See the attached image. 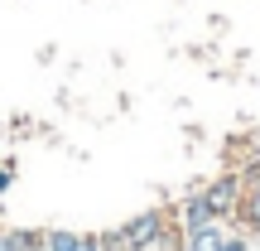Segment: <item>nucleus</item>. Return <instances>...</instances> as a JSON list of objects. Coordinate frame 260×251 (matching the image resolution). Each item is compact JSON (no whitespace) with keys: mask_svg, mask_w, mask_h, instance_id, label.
Returning a JSON list of instances; mask_svg holds the SVG:
<instances>
[{"mask_svg":"<svg viewBox=\"0 0 260 251\" xmlns=\"http://www.w3.org/2000/svg\"><path fill=\"white\" fill-rule=\"evenodd\" d=\"M77 251H102V232H77Z\"/></svg>","mask_w":260,"mask_h":251,"instance_id":"8","label":"nucleus"},{"mask_svg":"<svg viewBox=\"0 0 260 251\" xmlns=\"http://www.w3.org/2000/svg\"><path fill=\"white\" fill-rule=\"evenodd\" d=\"M169 217H174V208H140L130 222H121L125 246L130 251H154L159 237H164V227H169Z\"/></svg>","mask_w":260,"mask_h":251,"instance_id":"1","label":"nucleus"},{"mask_svg":"<svg viewBox=\"0 0 260 251\" xmlns=\"http://www.w3.org/2000/svg\"><path fill=\"white\" fill-rule=\"evenodd\" d=\"M226 222H203V227H183V251H222L226 246Z\"/></svg>","mask_w":260,"mask_h":251,"instance_id":"3","label":"nucleus"},{"mask_svg":"<svg viewBox=\"0 0 260 251\" xmlns=\"http://www.w3.org/2000/svg\"><path fill=\"white\" fill-rule=\"evenodd\" d=\"M102 251H130V246H125V232H121V227L102 232Z\"/></svg>","mask_w":260,"mask_h":251,"instance_id":"7","label":"nucleus"},{"mask_svg":"<svg viewBox=\"0 0 260 251\" xmlns=\"http://www.w3.org/2000/svg\"><path fill=\"white\" fill-rule=\"evenodd\" d=\"M154 251H159V246H154Z\"/></svg>","mask_w":260,"mask_h":251,"instance_id":"11","label":"nucleus"},{"mask_svg":"<svg viewBox=\"0 0 260 251\" xmlns=\"http://www.w3.org/2000/svg\"><path fill=\"white\" fill-rule=\"evenodd\" d=\"M10 184H15V164H0V193H10Z\"/></svg>","mask_w":260,"mask_h":251,"instance_id":"9","label":"nucleus"},{"mask_svg":"<svg viewBox=\"0 0 260 251\" xmlns=\"http://www.w3.org/2000/svg\"><path fill=\"white\" fill-rule=\"evenodd\" d=\"M241 232H260V193H241V208L232 217Z\"/></svg>","mask_w":260,"mask_h":251,"instance_id":"5","label":"nucleus"},{"mask_svg":"<svg viewBox=\"0 0 260 251\" xmlns=\"http://www.w3.org/2000/svg\"><path fill=\"white\" fill-rule=\"evenodd\" d=\"M203 222H217V217H212L207 193H203V188H193V193L178 203V227H203Z\"/></svg>","mask_w":260,"mask_h":251,"instance_id":"4","label":"nucleus"},{"mask_svg":"<svg viewBox=\"0 0 260 251\" xmlns=\"http://www.w3.org/2000/svg\"><path fill=\"white\" fill-rule=\"evenodd\" d=\"M203 193H207V203H212V217H217V222H232L236 208H241V193H246L241 169H222L212 184H203Z\"/></svg>","mask_w":260,"mask_h":251,"instance_id":"2","label":"nucleus"},{"mask_svg":"<svg viewBox=\"0 0 260 251\" xmlns=\"http://www.w3.org/2000/svg\"><path fill=\"white\" fill-rule=\"evenodd\" d=\"M0 251H10V242H5V232H0Z\"/></svg>","mask_w":260,"mask_h":251,"instance_id":"10","label":"nucleus"},{"mask_svg":"<svg viewBox=\"0 0 260 251\" xmlns=\"http://www.w3.org/2000/svg\"><path fill=\"white\" fill-rule=\"evenodd\" d=\"M241 184H246V193H260V159H251L241 169Z\"/></svg>","mask_w":260,"mask_h":251,"instance_id":"6","label":"nucleus"}]
</instances>
